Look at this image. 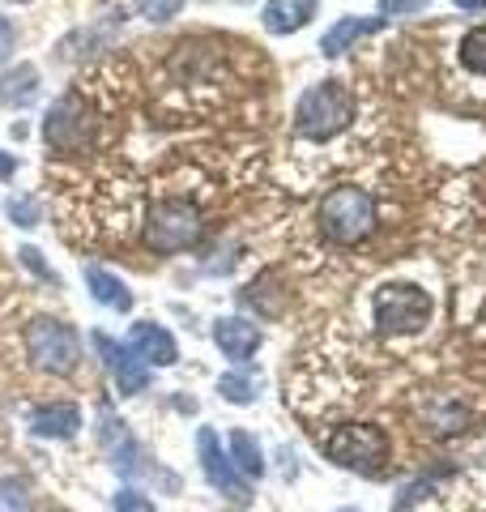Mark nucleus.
I'll list each match as a JSON object with an SVG mask.
<instances>
[{
	"mask_svg": "<svg viewBox=\"0 0 486 512\" xmlns=\"http://www.w3.org/2000/svg\"><path fill=\"white\" fill-rule=\"evenodd\" d=\"M197 453H201V470H205V478H209V487L222 491L231 504H248V478L235 470L231 453H222V440H218L214 427H201Z\"/></svg>",
	"mask_w": 486,
	"mask_h": 512,
	"instance_id": "0eeeda50",
	"label": "nucleus"
},
{
	"mask_svg": "<svg viewBox=\"0 0 486 512\" xmlns=\"http://www.w3.org/2000/svg\"><path fill=\"white\" fill-rule=\"evenodd\" d=\"M427 0H380V9L384 13H414V9H423Z\"/></svg>",
	"mask_w": 486,
	"mask_h": 512,
	"instance_id": "bb28decb",
	"label": "nucleus"
},
{
	"mask_svg": "<svg viewBox=\"0 0 486 512\" xmlns=\"http://www.w3.org/2000/svg\"><path fill=\"white\" fill-rule=\"evenodd\" d=\"M457 60H461V69L465 73H474V77H486V22L482 26H469L461 43H457Z\"/></svg>",
	"mask_w": 486,
	"mask_h": 512,
	"instance_id": "6ab92c4d",
	"label": "nucleus"
},
{
	"mask_svg": "<svg viewBox=\"0 0 486 512\" xmlns=\"http://www.w3.org/2000/svg\"><path fill=\"white\" fill-rule=\"evenodd\" d=\"M26 355L47 376H69L81 363V338H77L73 325H64V320L39 316L26 325Z\"/></svg>",
	"mask_w": 486,
	"mask_h": 512,
	"instance_id": "39448f33",
	"label": "nucleus"
},
{
	"mask_svg": "<svg viewBox=\"0 0 486 512\" xmlns=\"http://www.w3.org/2000/svg\"><path fill=\"white\" fill-rule=\"evenodd\" d=\"M461 13H486V0H452Z\"/></svg>",
	"mask_w": 486,
	"mask_h": 512,
	"instance_id": "c85d7f7f",
	"label": "nucleus"
},
{
	"mask_svg": "<svg viewBox=\"0 0 486 512\" xmlns=\"http://www.w3.org/2000/svg\"><path fill=\"white\" fill-rule=\"evenodd\" d=\"M376 30H384V18H337L329 30H324L320 52L324 56H342V52H350V43L376 35Z\"/></svg>",
	"mask_w": 486,
	"mask_h": 512,
	"instance_id": "4468645a",
	"label": "nucleus"
},
{
	"mask_svg": "<svg viewBox=\"0 0 486 512\" xmlns=\"http://www.w3.org/2000/svg\"><path fill=\"white\" fill-rule=\"evenodd\" d=\"M13 39H18V35H13L9 18H0V64H5V60L13 56Z\"/></svg>",
	"mask_w": 486,
	"mask_h": 512,
	"instance_id": "393cba45",
	"label": "nucleus"
},
{
	"mask_svg": "<svg viewBox=\"0 0 486 512\" xmlns=\"http://www.w3.org/2000/svg\"><path fill=\"white\" fill-rule=\"evenodd\" d=\"M320 448L337 461V466L363 470V474H376L388 461V436L376 423H342L337 431H329V436L320 440Z\"/></svg>",
	"mask_w": 486,
	"mask_h": 512,
	"instance_id": "423d86ee",
	"label": "nucleus"
},
{
	"mask_svg": "<svg viewBox=\"0 0 486 512\" xmlns=\"http://www.w3.org/2000/svg\"><path fill=\"white\" fill-rule=\"evenodd\" d=\"M359 116V103L342 82H320L299 99L295 107V133L312 141H329Z\"/></svg>",
	"mask_w": 486,
	"mask_h": 512,
	"instance_id": "7ed1b4c3",
	"label": "nucleus"
},
{
	"mask_svg": "<svg viewBox=\"0 0 486 512\" xmlns=\"http://www.w3.org/2000/svg\"><path fill=\"white\" fill-rule=\"evenodd\" d=\"M231 461H235V470L243 478H265V453H261V444H256L248 431H231Z\"/></svg>",
	"mask_w": 486,
	"mask_h": 512,
	"instance_id": "a211bd4d",
	"label": "nucleus"
},
{
	"mask_svg": "<svg viewBox=\"0 0 486 512\" xmlns=\"http://www.w3.org/2000/svg\"><path fill=\"white\" fill-rule=\"evenodd\" d=\"M86 286H90V295L99 299L103 308H116V312L133 308V291H128L116 274H107L103 265H86Z\"/></svg>",
	"mask_w": 486,
	"mask_h": 512,
	"instance_id": "dca6fc26",
	"label": "nucleus"
},
{
	"mask_svg": "<svg viewBox=\"0 0 486 512\" xmlns=\"http://www.w3.org/2000/svg\"><path fill=\"white\" fill-rule=\"evenodd\" d=\"M469 419H474V410H469V402L457 397V393L423 397V423L435 431V436H457V431L469 427Z\"/></svg>",
	"mask_w": 486,
	"mask_h": 512,
	"instance_id": "9d476101",
	"label": "nucleus"
},
{
	"mask_svg": "<svg viewBox=\"0 0 486 512\" xmlns=\"http://www.w3.org/2000/svg\"><path fill=\"white\" fill-rule=\"evenodd\" d=\"M337 512H359V508H337Z\"/></svg>",
	"mask_w": 486,
	"mask_h": 512,
	"instance_id": "c756f323",
	"label": "nucleus"
},
{
	"mask_svg": "<svg viewBox=\"0 0 486 512\" xmlns=\"http://www.w3.org/2000/svg\"><path fill=\"white\" fill-rule=\"evenodd\" d=\"M435 303L423 286L414 282H384L376 295H371V320H376L380 333H393V338H405V333H423L431 325Z\"/></svg>",
	"mask_w": 486,
	"mask_h": 512,
	"instance_id": "20e7f679",
	"label": "nucleus"
},
{
	"mask_svg": "<svg viewBox=\"0 0 486 512\" xmlns=\"http://www.w3.org/2000/svg\"><path fill=\"white\" fill-rule=\"evenodd\" d=\"M261 18L269 35H295L316 18V0H265Z\"/></svg>",
	"mask_w": 486,
	"mask_h": 512,
	"instance_id": "f8f14e48",
	"label": "nucleus"
},
{
	"mask_svg": "<svg viewBox=\"0 0 486 512\" xmlns=\"http://www.w3.org/2000/svg\"><path fill=\"white\" fill-rule=\"evenodd\" d=\"M18 256H22V265H30V269H35V274H39V278H47V282H56V278H52V269H43V261H39V252H35V248H22Z\"/></svg>",
	"mask_w": 486,
	"mask_h": 512,
	"instance_id": "a878e982",
	"label": "nucleus"
},
{
	"mask_svg": "<svg viewBox=\"0 0 486 512\" xmlns=\"http://www.w3.org/2000/svg\"><path fill=\"white\" fill-rule=\"evenodd\" d=\"M201 235H205V214L192 197H158L150 214H145V244L162 256L192 248Z\"/></svg>",
	"mask_w": 486,
	"mask_h": 512,
	"instance_id": "f03ea898",
	"label": "nucleus"
},
{
	"mask_svg": "<svg viewBox=\"0 0 486 512\" xmlns=\"http://www.w3.org/2000/svg\"><path fill=\"white\" fill-rule=\"evenodd\" d=\"M99 423H103V448L111 453V461H116V470H124V474H137V444H133V436L124 431V423L116 419L111 410H103L99 414Z\"/></svg>",
	"mask_w": 486,
	"mask_h": 512,
	"instance_id": "2eb2a0df",
	"label": "nucleus"
},
{
	"mask_svg": "<svg viewBox=\"0 0 486 512\" xmlns=\"http://www.w3.org/2000/svg\"><path fill=\"white\" fill-rule=\"evenodd\" d=\"M0 512H30V487L18 478H0Z\"/></svg>",
	"mask_w": 486,
	"mask_h": 512,
	"instance_id": "412c9836",
	"label": "nucleus"
},
{
	"mask_svg": "<svg viewBox=\"0 0 486 512\" xmlns=\"http://www.w3.org/2000/svg\"><path fill=\"white\" fill-rule=\"evenodd\" d=\"M133 9L141 13V18H150V22H167V18H175V13L184 9V0H133Z\"/></svg>",
	"mask_w": 486,
	"mask_h": 512,
	"instance_id": "4be33fe9",
	"label": "nucleus"
},
{
	"mask_svg": "<svg viewBox=\"0 0 486 512\" xmlns=\"http://www.w3.org/2000/svg\"><path fill=\"white\" fill-rule=\"evenodd\" d=\"M376 197H371L367 188L359 184H342V188H333L329 197L320 201V210H316V227L320 235L329 239V244H359V239H367L371 231H376Z\"/></svg>",
	"mask_w": 486,
	"mask_h": 512,
	"instance_id": "f257e3e1",
	"label": "nucleus"
},
{
	"mask_svg": "<svg viewBox=\"0 0 486 512\" xmlns=\"http://www.w3.org/2000/svg\"><path fill=\"white\" fill-rule=\"evenodd\" d=\"M124 346L133 350L145 367H171L175 359H180V346H175V338L162 325H154V320H137Z\"/></svg>",
	"mask_w": 486,
	"mask_h": 512,
	"instance_id": "1a4fd4ad",
	"label": "nucleus"
},
{
	"mask_svg": "<svg viewBox=\"0 0 486 512\" xmlns=\"http://www.w3.org/2000/svg\"><path fill=\"white\" fill-rule=\"evenodd\" d=\"M13 171H18V158H13V154H5V150H0V180H9V175Z\"/></svg>",
	"mask_w": 486,
	"mask_h": 512,
	"instance_id": "cd10ccee",
	"label": "nucleus"
},
{
	"mask_svg": "<svg viewBox=\"0 0 486 512\" xmlns=\"http://www.w3.org/2000/svg\"><path fill=\"white\" fill-rule=\"evenodd\" d=\"M30 427H35V436H43V440H69L81 427V410L73 402L39 406L35 414H30Z\"/></svg>",
	"mask_w": 486,
	"mask_h": 512,
	"instance_id": "ddd939ff",
	"label": "nucleus"
},
{
	"mask_svg": "<svg viewBox=\"0 0 486 512\" xmlns=\"http://www.w3.org/2000/svg\"><path fill=\"white\" fill-rule=\"evenodd\" d=\"M94 346H99V355L107 359V372H111V380L120 384V393H145V384H150V367H145L133 350L128 346H120V342H111L107 333H94Z\"/></svg>",
	"mask_w": 486,
	"mask_h": 512,
	"instance_id": "6e6552de",
	"label": "nucleus"
},
{
	"mask_svg": "<svg viewBox=\"0 0 486 512\" xmlns=\"http://www.w3.org/2000/svg\"><path fill=\"white\" fill-rule=\"evenodd\" d=\"M9 218L18 227H39V201L35 197H13L9 201Z\"/></svg>",
	"mask_w": 486,
	"mask_h": 512,
	"instance_id": "5701e85b",
	"label": "nucleus"
},
{
	"mask_svg": "<svg viewBox=\"0 0 486 512\" xmlns=\"http://www.w3.org/2000/svg\"><path fill=\"white\" fill-rule=\"evenodd\" d=\"M116 512H154V504L145 500V495H137V491H120L116 495Z\"/></svg>",
	"mask_w": 486,
	"mask_h": 512,
	"instance_id": "b1692460",
	"label": "nucleus"
},
{
	"mask_svg": "<svg viewBox=\"0 0 486 512\" xmlns=\"http://www.w3.org/2000/svg\"><path fill=\"white\" fill-rule=\"evenodd\" d=\"M0 99L9 107H30L39 99V69L35 64H18V69H9L0 77Z\"/></svg>",
	"mask_w": 486,
	"mask_h": 512,
	"instance_id": "f3484780",
	"label": "nucleus"
},
{
	"mask_svg": "<svg viewBox=\"0 0 486 512\" xmlns=\"http://www.w3.org/2000/svg\"><path fill=\"white\" fill-rule=\"evenodd\" d=\"M214 342H218V350L226 359L248 363L256 350H261V329H256L252 320H243V316H222L214 325Z\"/></svg>",
	"mask_w": 486,
	"mask_h": 512,
	"instance_id": "9b49d317",
	"label": "nucleus"
},
{
	"mask_svg": "<svg viewBox=\"0 0 486 512\" xmlns=\"http://www.w3.org/2000/svg\"><path fill=\"white\" fill-rule=\"evenodd\" d=\"M218 393H222L231 406H252V402H256V380H252L248 372H226V376L218 380Z\"/></svg>",
	"mask_w": 486,
	"mask_h": 512,
	"instance_id": "aec40b11",
	"label": "nucleus"
}]
</instances>
